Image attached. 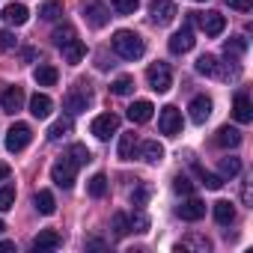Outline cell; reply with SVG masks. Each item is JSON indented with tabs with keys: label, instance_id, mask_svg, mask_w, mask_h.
I'll list each match as a JSON object with an SVG mask.
<instances>
[{
	"label": "cell",
	"instance_id": "obj_48",
	"mask_svg": "<svg viewBox=\"0 0 253 253\" xmlns=\"http://www.w3.org/2000/svg\"><path fill=\"white\" fill-rule=\"evenodd\" d=\"M3 229H6V223H3V220H0V232H3Z\"/></svg>",
	"mask_w": 253,
	"mask_h": 253
},
{
	"label": "cell",
	"instance_id": "obj_30",
	"mask_svg": "<svg viewBox=\"0 0 253 253\" xmlns=\"http://www.w3.org/2000/svg\"><path fill=\"white\" fill-rule=\"evenodd\" d=\"M66 158H69L72 164H78V167H81V164H86V161H89V149H86V146H81V143H72V146L66 149Z\"/></svg>",
	"mask_w": 253,
	"mask_h": 253
},
{
	"label": "cell",
	"instance_id": "obj_9",
	"mask_svg": "<svg viewBox=\"0 0 253 253\" xmlns=\"http://www.w3.org/2000/svg\"><path fill=\"white\" fill-rule=\"evenodd\" d=\"M149 12H152V21H155L158 27H167V24H170V21L179 15V9H176V3H173V0H152Z\"/></svg>",
	"mask_w": 253,
	"mask_h": 253
},
{
	"label": "cell",
	"instance_id": "obj_33",
	"mask_svg": "<svg viewBox=\"0 0 253 253\" xmlns=\"http://www.w3.org/2000/svg\"><path fill=\"white\" fill-rule=\"evenodd\" d=\"M128 232H131V220H128V214L116 211V214H113V235L122 238V235H128Z\"/></svg>",
	"mask_w": 253,
	"mask_h": 253
},
{
	"label": "cell",
	"instance_id": "obj_16",
	"mask_svg": "<svg viewBox=\"0 0 253 253\" xmlns=\"http://www.w3.org/2000/svg\"><path fill=\"white\" fill-rule=\"evenodd\" d=\"M60 244H63V235H60L57 229H42V232L33 238V250H39V253H42V250H57Z\"/></svg>",
	"mask_w": 253,
	"mask_h": 253
},
{
	"label": "cell",
	"instance_id": "obj_28",
	"mask_svg": "<svg viewBox=\"0 0 253 253\" xmlns=\"http://www.w3.org/2000/svg\"><path fill=\"white\" fill-rule=\"evenodd\" d=\"M244 51H247V39L244 36H232V39L223 42V54L226 57H241Z\"/></svg>",
	"mask_w": 253,
	"mask_h": 253
},
{
	"label": "cell",
	"instance_id": "obj_19",
	"mask_svg": "<svg viewBox=\"0 0 253 253\" xmlns=\"http://www.w3.org/2000/svg\"><path fill=\"white\" fill-rule=\"evenodd\" d=\"M51 110H54V101H51L45 92H36V95L30 98V113H33L36 119H48Z\"/></svg>",
	"mask_w": 253,
	"mask_h": 253
},
{
	"label": "cell",
	"instance_id": "obj_14",
	"mask_svg": "<svg viewBox=\"0 0 253 253\" xmlns=\"http://www.w3.org/2000/svg\"><path fill=\"white\" fill-rule=\"evenodd\" d=\"M191 122H197V125H203L209 116H211V98L209 95H197L194 101H191Z\"/></svg>",
	"mask_w": 253,
	"mask_h": 253
},
{
	"label": "cell",
	"instance_id": "obj_1",
	"mask_svg": "<svg viewBox=\"0 0 253 253\" xmlns=\"http://www.w3.org/2000/svg\"><path fill=\"white\" fill-rule=\"evenodd\" d=\"M110 45H113V51H116L122 60H140L143 51H146L143 39H140L137 33H131V30H116L113 39H110Z\"/></svg>",
	"mask_w": 253,
	"mask_h": 253
},
{
	"label": "cell",
	"instance_id": "obj_20",
	"mask_svg": "<svg viewBox=\"0 0 253 253\" xmlns=\"http://www.w3.org/2000/svg\"><path fill=\"white\" fill-rule=\"evenodd\" d=\"M152 101H146V98H140V101H134L131 107H128V119L131 122H137V125H143V122H149L152 119Z\"/></svg>",
	"mask_w": 253,
	"mask_h": 253
},
{
	"label": "cell",
	"instance_id": "obj_22",
	"mask_svg": "<svg viewBox=\"0 0 253 253\" xmlns=\"http://www.w3.org/2000/svg\"><path fill=\"white\" fill-rule=\"evenodd\" d=\"M137 146H140V158L146 164H158L164 158V146L158 140H146V143H137Z\"/></svg>",
	"mask_w": 253,
	"mask_h": 253
},
{
	"label": "cell",
	"instance_id": "obj_34",
	"mask_svg": "<svg viewBox=\"0 0 253 253\" xmlns=\"http://www.w3.org/2000/svg\"><path fill=\"white\" fill-rule=\"evenodd\" d=\"M191 247H194V250H211V241L203 238V235H191V238H185L176 250H191Z\"/></svg>",
	"mask_w": 253,
	"mask_h": 253
},
{
	"label": "cell",
	"instance_id": "obj_31",
	"mask_svg": "<svg viewBox=\"0 0 253 253\" xmlns=\"http://www.w3.org/2000/svg\"><path fill=\"white\" fill-rule=\"evenodd\" d=\"M72 131V119L69 116H63V119H57L51 128H48V140H60L63 134H69Z\"/></svg>",
	"mask_w": 253,
	"mask_h": 253
},
{
	"label": "cell",
	"instance_id": "obj_13",
	"mask_svg": "<svg viewBox=\"0 0 253 253\" xmlns=\"http://www.w3.org/2000/svg\"><path fill=\"white\" fill-rule=\"evenodd\" d=\"M179 217L182 220H200V217H206V203L188 194V200L179 206Z\"/></svg>",
	"mask_w": 253,
	"mask_h": 253
},
{
	"label": "cell",
	"instance_id": "obj_10",
	"mask_svg": "<svg viewBox=\"0 0 253 253\" xmlns=\"http://www.w3.org/2000/svg\"><path fill=\"white\" fill-rule=\"evenodd\" d=\"M197 24L203 27V33H206V36H220V33H223V27H226V18H223L220 12H206V15H200V12H197Z\"/></svg>",
	"mask_w": 253,
	"mask_h": 253
},
{
	"label": "cell",
	"instance_id": "obj_27",
	"mask_svg": "<svg viewBox=\"0 0 253 253\" xmlns=\"http://www.w3.org/2000/svg\"><path fill=\"white\" fill-rule=\"evenodd\" d=\"M137 152V134H122L119 137V158L122 161H131Z\"/></svg>",
	"mask_w": 253,
	"mask_h": 253
},
{
	"label": "cell",
	"instance_id": "obj_47",
	"mask_svg": "<svg viewBox=\"0 0 253 253\" xmlns=\"http://www.w3.org/2000/svg\"><path fill=\"white\" fill-rule=\"evenodd\" d=\"M12 247H15L12 241H0V250H12Z\"/></svg>",
	"mask_w": 253,
	"mask_h": 253
},
{
	"label": "cell",
	"instance_id": "obj_38",
	"mask_svg": "<svg viewBox=\"0 0 253 253\" xmlns=\"http://www.w3.org/2000/svg\"><path fill=\"white\" fill-rule=\"evenodd\" d=\"M39 15H42L45 21H57V18L63 15V6L57 3V0H48V3H45V6L39 9Z\"/></svg>",
	"mask_w": 253,
	"mask_h": 253
},
{
	"label": "cell",
	"instance_id": "obj_4",
	"mask_svg": "<svg viewBox=\"0 0 253 253\" xmlns=\"http://www.w3.org/2000/svg\"><path fill=\"white\" fill-rule=\"evenodd\" d=\"M158 128H161V134H167V137H176V134L182 131V110H179V107H173V104L161 107Z\"/></svg>",
	"mask_w": 253,
	"mask_h": 253
},
{
	"label": "cell",
	"instance_id": "obj_32",
	"mask_svg": "<svg viewBox=\"0 0 253 253\" xmlns=\"http://www.w3.org/2000/svg\"><path fill=\"white\" fill-rule=\"evenodd\" d=\"M131 89H134V78H128V75H122V78H116L110 84V92L113 95H128Z\"/></svg>",
	"mask_w": 253,
	"mask_h": 253
},
{
	"label": "cell",
	"instance_id": "obj_7",
	"mask_svg": "<svg viewBox=\"0 0 253 253\" xmlns=\"http://www.w3.org/2000/svg\"><path fill=\"white\" fill-rule=\"evenodd\" d=\"M75 173H78V164H72L66 155H63V158H60V161L51 167V179H54L60 188H66V191L75 185Z\"/></svg>",
	"mask_w": 253,
	"mask_h": 253
},
{
	"label": "cell",
	"instance_id": "obj_29",
	"mask_svg": "<svg viewBox=\"0 0 253 253\" xmlns=\"http://www.w3.org/2000/svg\"><path fill=\"white\" fill-rule=\"evenodd\" d=\"M86 191H89V197H95V200H101V197L107 194V176H104V173H95V176L89 179V185H86Z\"/></svg>",
	"mask_w": 253,
	"mask_h": 253
},
{
	"label": "cell",
	"instance_id": "obj_37",
	"mask_svg": "<svg viewBox=\"0 0 253 253\" xmlns=\"http://www.w3.org/2000/svg\"><path fill=\"white\" fill-rule=\"evenodd\" d=\"M241 173V161L238 158H220V176L223 179H232Z\"/></svg>",
	"mask_w": 253,
	"mask_h": 253
},
{
	"label": "cell",
	"instance_id": "obj_44",
	"mask_svg": "<svg viewBox=\"0 0 253 253\" xmlns=\"http://www.w3.org/2000/svg\"><path fill=\"white\" fill-rule=\"evenodd\" d=\"M146 226H149V220H146V214H134V217H131V229H134V232H143Z\"/></svg>",
	"mask_w": 253,
	"mask_h": 253
},
{
	"label": "cell",
	"instance_id": "obj_49",
	"mask_svg": "<svg viewBox=\"0 0 253 253\" xmlns=\"http://www.w3.org/2000/svg\"><path fill=\"white\" fill-rule=\"evenodd\" d=\"M200 3H203V0H200Z\"/></svg>",
	"mask_w": 253,
	"mask_h": 253
},
{
	"label": "cell",
	"instance_id": "obj_8",
	"mask_svg": "<svg viewBox=\"0 0 253 253\" xmlns=\"http://www.w3.org/2000/svg\"><path fill=\"white\" fill-rule=\"evenodd\" d=\"M89 131H92L98 140H107L110 134L119 131V116H116V113H101V116H95L92 125H89Z\"/></svg>",
	"mask_w": 253,
	"mask_h": 253
},
{
	"label": "cell",
	"instance_id": "obj_23",
	"mask_svg": "<svg viewBox=\"0 0 253 253\" xmlns=\"http://www.w3.org/2000/svg\"><path fill=\"white\" fill-rule=\"evenodd\" d=\"M211 209H214V220H217L220 226H229V223L235 220V206H232L229 200H217Z\"/></svg>",
	"mask_w": 253,
	"mask_h": 253
},
{
	"label": "cell",
	"instance_id": "obj_42",
	"mask_svg": "<svg viewBox=\"0 0 253 253\" xmlns=\"http://www.w3.org/2000/svg\"><path fill=\"white\" fill-rule=\"evenodd\" d=\"M15 45H18V39L12 30H0V51H12Z\"/></svg>",
	"mask_w": 253,
	"mask_h": 253
},
{
	"label": "cell",
	"instance_id": "obj_43",
	"mask_svg": "<svg viewBox=\"0 0 253 253\" xmlns=\"http://www.w3.org/2000/svg\"><path fill=\"white\" fill-rule=\"evenodd\" d=\"M146 200H149V188H146V185H140V188H134V191H131V203H134L137 209H143V206H146Z\"/></svg>",
	"mask_w": 253,
	"mask_h": 253
},
{
	"label": "cell",
	"instance_id": "obj_46",
	"mask_svg": "<svg viewBox=\"0 0 253 253\" xmlns=\"http://www.w3.org/2000/svg\"><path fill=\"white\" fill-rule=\"evenodd\" d=\"M6 176H9V164H6V161H0V182H3Z\"/></svg>",
	"mask_w": 253,
	"mask_h": 253
},
{
	"label": "cell",
	"instance_id": "obj_11",
	"mask_svg": "<svg viewBox=\"0 0 253 253\" xmlns=\"http://www.w3.org/2000/svg\"><path fill=\"white\" fill-rule=\"evenodd\" d=\"M194 30H191V24L188 27H182L179 33H173L170 36V54H188L191 48H194Z\"/></svg>",
	"mask_w": 253,
	"mask_h": 253
},
{
	"label": "cell",
	"instance_id": "obj_17",
	"mask_svg": "<svg viewBox=\"0 0 253 253\" xmlns=\"http://www.w3.org/2000/svg\"><path fill=\"white\" fill-rule=\"evenodd\" d=\"M214 143H217L220 149H235V146L241 143V131H238V128H229V125H220L217 134H214Z\"/></svg>",
	"mask_w": 253,
	"mask_h": 253
},
{
	"label": "cell",
	"instance_id": "obj_39",
	"mask_svg": "<svg viewBox=\"0 0 253 253\" xmlns=\"http://www.w3.org/2000/svg\"><path fill=\"white\" fill-rule=\"evenodd\" d=\"M15 206V188L6 185V188H0V211H9Z\"/></svg>",
	"mask_w": 253,
	"mask_h": 253
},
{
	"label": "cell",
	"instance_id": "obj_3",
	"mask_svg": "<svg viewBox=\"0 0 253 253\" xmlns=\"http://www.w3.org/2000/svg\"><path fill=\"white\" fill-rule=\"evenodd\" d=\"M146 81H149V86L155 89V92H167L170 86H173V72H170V66L167 63H152L149 69H146Z\"/></svg>",
	"mask_w": 253,
	"mask_h": 253
},
{
	"label": "cell",
	"instance_id": "obj_45",
	"mask_svg": "<svg viewBox=\"0 0 253 253\" xmlns=\"http://www.w3.org/2000/svg\"><path fill=\"white\" fill-rule=\"evenodd\" d=\"M229 3V9H238V12H247L250 6H253V0H226Z\"/></svg>",
	"mask_w": 253,
	"mask_h": 253
},
{
	"label": "cell",
	"instance_id": "obj_35",
	"mask_svg": "<svg viewBox=\"0 0 253 253\" xmlns=\"http://www.w3.org/2000/svg\"><path fill=\"white\" fill-rule=\"evenodd\" d=\"M110 6L116 15H131V12H137L140 0H110Z\"/></svg>",
	"mask_w": 253,
	"mask_h": 253
},
{
	"label": "cell",
	"instance_id": "obj_2",
	"mask_svg": "<svg viewBox=\"0 0 253 253\" xmlns=\"http://www.w3.org/2000/svg\"><path fill=\"white\" fill-rule=\"evenodd\" d=\"M30 140H33V128L27 122H15L12 128L6 131V149L9 152H24L30 146Z\"/></svg>",
	"mask_w": 253,
	"mask_h": 253
},
{
	"label": "cell",
	"instance_id": "obj_12",
	"mask_svg": "<svg viewBox=\"0 0 253 253\" xmlns=\"http://www.w3.org/2000/svg\"><path fill=\"white\" fill-rule=\"evenodd\" d=\"M0 107H3V113H18L24 107V89L21 86H6V92L0 95Z\"/></svg>",
	"mask_w": 253,
	"mask_h": 253
},
{
	"label": "cell",
	"instance_id": "obj_15",
	"mask_svg": "<svg viewBox=\"0 0 253 253\" xmlns=\"http://www.w3.org/2000/svg\"><path fill=\"white\" fill-rule=\"evenodd\" d=\"M232 116H235L241 125L253 122V104H250L247 92H238V95H235V101H232Z\"/></svg>",
	"mask_w": 253,
	"mask_h": 253
},
{
	"label": "cell",
	"instance_id": "obj_25",
	"mask_svg": "<svg viewBox=\"0 0 253 253\" xmlns=\"http://www.w3.org/2000/svg\"><path fill=\"white\" fill-rule=\"evenodd\" d=\"M57 78H60V75H57V69H54V66H48V63H45V66H36V72H33V81H36L39 86H54V84H57Z\"/></svg>",
	"mask_w": 253,
	"mask_h": 253
},
{
	"label": "cell",
	"instance_id": "obj_40",
	"mask_svg": "<svg viewBox=\"0 0 253 253\" xmlns=\"http://www.w3.org/2000/svg\"><path fill=\"white\" fill-rule=\"evenodd\" d=\"M200 179H203V185H206L209 191H220V188H223V176H214V173L200 170Z\"/></svg>",
	"mask_w": 253,
	"mask_h": 253
},
{
	"label": "cell",
	"instance_id": "obj_24",
	"mask_svg": "<svg viewBox=\"0 0 253 253\" xmlns=\"http://www.w3.org/2000/svg\"><path fill=\"white\" fill-rule=\"evenodd\" d=\"M197 72H200V75H209V78H220V63H217V57L203 54V57L197 60Z\"/></svg>",
	"mask_w": 253,
	"mask_h": 253
},
{
	"label": "cell",
	"instance_id": "obj_26",
	"mask_svg": "<svg viewBox=\"0 0 253 253\" xmlns=\"http://www.w3.org/2000/svg\"><path fill=\"white\" fill-rule=\"evenodd\" d=\"M33 203H36V211H39V214H54V211H57V200H54L51 191H39Z\"/></svg>",
	"mask_w": 253,
	"mask_h": 253
},
{
	"label": "cell",
	"instance_id": "obj_18",
	"mask_svg": "<svg viewBox=\"0 0 253 253\" xmlns=\"http://www.w3.org/2000/svg\"><path fill=\"white\" fill-rule=\"evenodd\" d=\"M27 18H30V12H27L24 3H9V6H3V21H6V24L21 27V24H27Z\"/></svg>",
	"mask_w": 253,
	"mask_h": 253
},
{
	"label": "cell",
	"instance_id": "obj_6",
	"mask_svg": "<svg viewBox=\"0 0 253 253\" xmlns=\"http://www.w3.org/2000/svg\"><path fill=\"white\" fill-rule=\"evenodd\" d=\"M84 18H86L89 27L101 30V27L110 21V9L101 3V0H84Z\"/></svg>",
	"mask_w": 253,
	"mask_h": 253
},
{
	"label": "cell",
	"instance_id": "obj_36",
	"mask_svg": "<svg viewBox=\"0 0 253 253\" xmlns=\"http://www.w3.org/2000/svg\"><path fill=\"white\" fill-rule=\"evenodd\" d=\"M72 39H78L72 24H63V27H57V30H54V45H57V48H63V45H66V42H72Z\"/></svg>",
	"mask_w": 253,
	"mask_h": 253
},
{
	"label": "cell",
	"instance_id": "obj_5",
	"mask_svg": "<svg viewBox=\"0 0 253 253\" xmlns=\"http://www.w3.org/2000/svg\"><path fill=\"white\" fill-rule=\"evenodd\" d=\"M63 101H66V110H69V113H84V110L92 104V92H89L84 84H78V86H72V89L66 92Z\"/></svg>",
	"mask_w": 253,
	"mask_h": 253
},
{
	"label": "cell",
	"instance_id": "obj_41",
	"mask_svg": "<svg viewBox=\"0 0 253 253\" xmlns=\"http://www.w3.org/2000/svg\"><path fill=\"white\" fill-rule=\"evenodd\" d=\"M173 191L188 197V194H194V185H191V179H188V176H176V179H173Z\"/></svg>",
	"mask_w": 253,
	"mask_h": 253
},
{
	"label": "cell",
	"instance_id": "obj_21",
	"mask_svg": "<svg viewBox=\"0 0 253 253\" xmlns=\"http://www.w3.org/2000/svg\"><path fill=\"white\" fill-rule=\"evenodd\" d=\"M60 51H63V60H66V63H72V66H75V63H81V60L86 57V45H84L81 39H72V42H66Z\"/></svg>",
	"mask_w": 253,
	"mask_h": 253
}]
</instances>
